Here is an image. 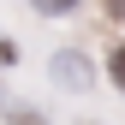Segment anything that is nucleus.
I'll use <instances>...</instances> for the list:
<instances>
[{
  "instance_id": "1",
  "label": "nucleus",
  "mask_w": 125,
  "mask_h": 125,
  "mask_svg": "<svg viewBox=\"0 0 125 125\" xmlns=\"http://www.w3.org/2000/svg\"><path fill=\"white\" fill-rule=\"evenodd\" d=\"M54 72L66 77V83H89V66H83L77 54H60V60H54Z\"/></svg>"
},
{
  "instance_id": "2",
  "label": "nucleus",
  "mask_w": 125,
  "mask_h": 125,
  "mask_svg": "<svg viewBox=\"0 0 125 125\" xmlns=\"http://www.w3.org/2000/svg\"><path fill=\"white\" fill-rule=\"evenodd\" d=\"M107 77L125 89V48H113V54H107Z\"/></svg>"
},
{
  "instance_id": "3",
  "label": "nucleus",
  "mask_w": 125,
  "mask_h": 125,
  "mask_svg": "<svg viewBox=\"0 0 125 125\" xmlns=\"http://www.w3.org/2000/svg\"><path fill=\"white\" fill-rule=\"evenodd\" d=\"M72 6H77V0H36V12H54V18H66Z\"/></svg>"
},
{
  "instance_id": "4",
  "label": "nucleus",
  "mask_w": 125,
  "mask_h": 125,
  "mask_svg": "<svg viewBox=\"0 0 125 125\" xmlns=\"http://www.w3.org/2000/svg\"><path fill=\"white\" fill-rule=\"evenodd\" d=\"M12 60H18V48H12V42L0 36V66H12Z\"/></svg>"
},
{
  "instance_id": "5",
  "label": "nucleus",
  "mask_w": 125,
  "mask_h": 125,
  "mask_svg": "<svg viewBox=\"0 0 125 125\" xmlns=\"http://www.w3.org/2000/svg\"><path fill=\"white\" fill-rule=\"evenodd\" d=\"M113 12H119V18H125V0H113Z\"/></svg>"
}]
</instances>
